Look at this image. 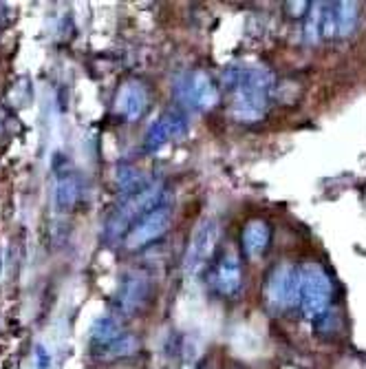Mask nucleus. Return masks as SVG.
Returning a JSON list of instances; mask_svg holds the SVG:
<instances>
[{"label": "nucleus", "mask_w": 366, "mask_h": 369, "mask_svg": "<svg viewBox=\"0 0 366 369\" xmlns=\"http://www.w3.org/2000/svg\"><path fill=\"white\" fill-rule=\"evenodd\" d=\"M342 9H344V14H342V29H344V33H347V31L351 29V22H353V18H356V16H351V9H356V7L344 5Z\"/></svg>", "instance_id": "obj_1"}]
</instances>
